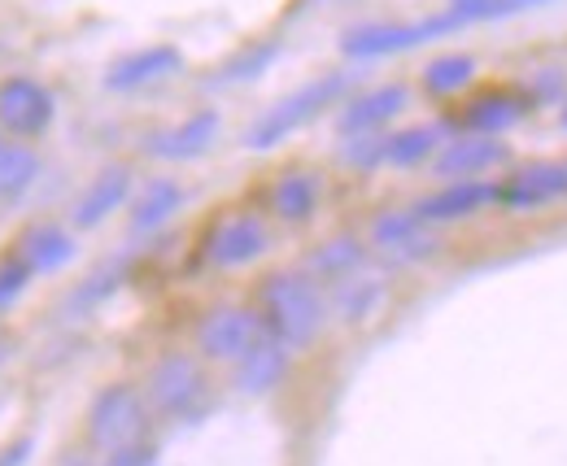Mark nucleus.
<instances>
[{
  "label": "nucleus",
  "instance_id": "obj_1",
  "mask_svg": "<svg viewBox=\"0 0 567 466\" xmlns=\"http://www.w3.org/2000/svg\"><path fill=\"white\" fill-rule=\"evenodd\" d=\"M258 319L284 349H306L328 323V297L306 270H276L258 292Z\"/></svg>",
  "mask_w": 567,
  "mask_h": 466
},
{
  "label": "nucleus",
  "instance_id": "obj_2",
  "mask_svg": "<svg viewBox=\"0 0 567 466\" xmlns=\"http://www.w3.org/2000/svg\"><path fill=\"white\" fill-rule=\"evenodd\" d=\"M346 87H350V74H346V70H332V74L310 79L306 87L288 92V96L276 101L267 114L254 118V127L245 132V148H258V153H262V148H276V144L288 139L297 127H306L310 118H319L328 105H337Z\"/></svg>",
  "mask_w": 567,
  "mask_h": 466
},
{
  "label": "nucleus",
  "instance_id": "obj_3",
  "mask_svg": "<svg viewBox=\"0 0 567 466\" xmlns=\"http://www.w3.org/2000/svg\"><path fill=\"white\" fill-rule=\"evenodd\" d=\"M144 432H148V401L132 384H110L96 393L87 410V436L101 454L144 445Z\"/></svg>",
  "mask_w": 567,
  "mask_h": 466
},
{
  "label": "nucleus",
  "instance_id": "obj_4",
  "mask_svg": "<svg viewBox=\"0 0 567 466\" xmlns=\"http://www.w3.org/2000/svg\"><path fill=\"white\" fill-rule=\"evenodd\" d=\"M210 393V380L202 371L197 358L188 353H166L153 362L148 380H144V401L148 410H157L162 418H188Z\"/></svg>",
  "mask_w": 567,
  "mask_h": 466
},
{
  "label": "nucleus",
  "instance_id": "obj_5",
  "mask_svg": "<svg viewBox=\"0 0 567 466\" xmlns=\"http://www.w3.org/2000/svg\"><path fill=\"white\" fill-rule=\"evenodd\" d=\"M458 27H463V18L450 9L436 18H424V22H371V27H354L341 40V49H346V58H389V53L420 49L427 40H441Z\"/></svg>",
  "mask_w": 567,
  "mask_h": 466
},
{
  "label": "nucleus",
  "instance_id": "obj_6",
  "mask_svg": "<svg viewBox=\"0 0 567 466\" xmlns=\"http://www.w3.org/2000/svg\"><path fill=\"white\" fill-rule=\"evenodd\" d=\"M267 335L258 310H240V306H223V310H210L197 328V349L210 358V362H240L258 340Z\"/></svg>",
  "mask_w": 567,
  "mask_h": 466
},
{
  "label": "nucleus",
  "instance_id": "obj_7",
  "mask_svg": "<svg viewBox=\"0 0 567 466\" xmlns=\"http://www.w3.org/2000/svg\"><path fill=\"white\" fill-rule=\"evenodd\" d=\"M271 249V231L258 214H227L206 240V258L218 270H240Z\"/></svg>",
  "mask_w": 567,
  "mask_h": 466
},
{
  "label": "nucleus",
  "instance_id": "obj_8",
  "mask_svg": "<svg viewBox=\"0 0 567 466\" xmlns=\"http://www.w3.org/2000/svg\"><path fill=\"white\" fill-rule=\"evenodd\" d=\"M371 245L389 262H424L436 253V236L415 209H389L371 222Z\"/></svg>",
  "mask_w": 567,
  "mask_h": 466
},
{
  "label": "nucleus",
  "instance_id": "obj_9",
  "mask_svg": "<svg viewBox=\"0 0 567 466\" xmlns=\"http://www.w3.org/2000/svg\"><path fill=\"white\" fill-rule=\"evenodd\" d=\"M511 162V148L497 139V135H463V139H450L432 170L445 179V184H463V179H485L489 170Z\"/></svg>",
  "mask_w": 567,
  "mask_h": 466
},
{
  "label": "nucleus",
  "instance_id": "obj_10",
  "mask_svg": "<svg viewBox=\"0 0 567 466\" xmlns=\"http://www.w3.org/2000/svg\"><path fill=\"white\" fill-rule=\"evenodd\" d=\"M555 200H567V162H533L497 184L502 209H542Z\"/></svg>",
  "mask_w": 567,
  "mask_h": 466
},
{
  "label": "nucleus",
  "instance_id": "obj_11",
  "mask_svg": "<svg viewBox=\"0 0 567 466\" xmlns=\"http://www.w3.org/2000/svg\"><path fill=\"white\" fill-rule=\"evenodd\" d=\"M53 123V96L35 79H9L0 83V127L9 135H40Z\"/></svg>",
  "mask_w": 567,
  "mask_h": 466
},
{
  "label": "nucleus",
  "instance_id": "obj_12",
  "mask_svg": "<svg viewBox=\"0 0 567 466\" xmlns=\"http://www.w3.org/2000/svg\"><path fill=\"white\" fill-rule=\"evenodd\" d=\"M533 110V101H528V92H519V87H485V92H476L467 105H463V114H458V123L467 127V135H502L506 127H515L524 114Z\"/></svg>",
  "mask_w": 567,
  "mask_h": 466
},
{
  "label": "nucleus",
  "instance_id": "obj_13",
  "mask_svg": "<svg viewBox=\"0 0 567 466\" xmlns=\"http://www.w3.org/2000/svg\"><path fill=\"white\" fill-rule=\"evenodd\" d=\"M489 205H497V184H489V179H463V184H445L441 193L424 197L415 205V214L432 227V222L472 218V214H481V209H489Z\"/></svg>",
  "mask_w": 567,
  "mask_h": 466
},
{
  "label": "nucleus",
  "instance_id": "obj_14",
  "mask_svg": "<svg viewBox=\"0 0 567 466\" xmlns=\"http://www.w3.org/2000/svg\"><path fill=\"white\" fill-rule=\"evenodd\" d=\"M13 258L31 275H58L62 267H71L74 258V236L58 222H31L22 236H18V249Z\"/></svg>",
  "mask_w": 567,
  "mask_h": 466
},
{
  "label": "nucleus",
  "instance_id": "obj_15",
  "mask_svg": "<svg viewBox=\"0 0 567 466\" xmlns=\"http://www.w3.org/2000/svg\"><path fill=\"white\" fill-rule=\"evenodd\" d=\"M218 127H223L218 114L202 110V114H193V118H184V123H175L166 132L148 135L144 148L153 157H162V162H193V157H202L214 139H218Z\"/></svg>",
  "mask_w": 567,
  "mask_h": 466
},
{
  "label": "nucleus",
  "instance_id": "obj_16",
  "mask_svg": "<svg viewBox=\"0 0 567 466\" xmlns=\"http://www.w3.org/2000/svg\"><path fill=\"white\" fill-rule=\"evenodd\" d=\"M288 353L276 335L267 332L240 362H236V393L245 397H267L271 389H280L284 375H288Z\"/></svg>",
  "mask_w": 567,
  "mask_h": 466
},
{
  "label": "nucleus",
  "instance_id": "obj_17",
  "mask_svg": "<svg viewBox=\"0 0 567 466\" xmlns=\"http://www.w3.org/2000/svg\"><path fill=\"white\" fill-rule=\"evenodd\" d=\"M184 70V53L175 44H153V49H141V53H127L118 58L110 74H105V87L114 92H132V87H144V83H157V79H171Z\"/></svg>",
  "mask_w": 567,
  "mask_h": 466
},
{
  "label": "nucleus",
  "instance_id": "obj_18",
  "mask_svg": "<svg viewBox=\"0 0 567 466\" xmlns=\"http://www.w3.org/2000/svg\"><path fill=\"white\" fill-rule=\"evenodd\" d=\"M406 105H411V92H406L402 83H384V87L362 92L358 101H350V105L341 110L337 127L346 135H371V132H380L389 118H398Z\"/></svg>",
  "mask_w": 567,
  "mask_h": 466
},
{
  "label": "nucleus",
  "instance_id": "obj_19",
  "mask_svg": "<svg viewBox=\"0 0 567 466\" xmlns=\"http://www.w3.org/2000/svg\"><path fill=\"white\" fill-rule=\"evenodd\" d=\"M127 193H132V170L127 166H105L87 188H83V197L74 200V227H101L114 209H123L127 205Z\"/></svg>",
  "mask_w": 567,
  "mask_h": 466
},
{
  "label": "nucleus",
  "instance_id": "obj_20",
  "mask_svg": "<svg viewBox=\"0 0 567 466\" xmlns=\"http://www.w3.org/2000/svg\"><path fill=\"white\" fill-rule=\"evenodd\" d=\"M179 205H184V188L175 179H153L141 197L132 200V218H127L132 236H148V231L166 227L179 214Z\"/></svg>",
  "mask_w": 567,
  "mask_h": 466
},
{
  "label": "nucleus",
  "instance_id": "obj_21",
  "mask_svg": "<svg viewBox=\"0 0 567 466\" xmlns=\"http://www.w3.org/2000/svg\"><path fill=\"white\" fill-rule=\"evenodd\" d=\"M380 301H384V279L358 270V275H350V279L332 283V301H328V310H337V319H346V323H362V319H371V314L380 310Z\"/></svg>",
  "mask_w": 567,
  "mask_h": 466
},
{
  "label": "nucleus",
  "instance_id": "obj_22",
  "mask_svg": "<svg viewBox=\"0 0 567 466\" xmlns=\"http://www.w3.org/2000/svg\"><path fill=\"white\" fill-rule=\"evenodd\" d=\"M362 262H367V249H362V240H354V236H337V240H328V245H319L315 253H310V279L323 288H332V283H341V279H350V275H358L362 270Z\"/></svg>",
  "mask_w": 567,
  "mask_h": 466
},
{
  "label": "nucleus",
  "instance_id": "obj_23",
  "mask_svg": "<svg viewBox=\"0 0 567 466\" xmlns=\"http://www.w3.org/2000/svg\"><path fill=\"white\" fill-rule=\"evenodd\" d=\"M271 209L284 222H306L319 209V179L310 170H284L271 188Z\"/></svg>",
  "mask_w": 567,
  "mask_h": 466
},
{
  "label": "nucleus",
  "instance_id": "obj_24",
  "mask_svg": "<svg viewBox=\"0 0 567 466\" xmlns=\"http://www.w3.org/2000/svg\"><path fill=\"white\" fill-rule=\"evenodd\" d=\"M441 127H411V132H398L389 135V144H384V162L389 166H402V170H411V166H420L427 162L445 139H441Z\"/></svg>",
  "mask_w": 567,
  "mask_h": 466
},
{
  "label": "nucleus",
  "instance_id": "obj_25",
  "mask_svg": "<svg viewBox=\"0 0 567 466\" xmlns=\"http://www.w3.org/2000/svg\"><path fill=\"white\" fill-rule=\"evenodd\" d=\"M40 175V157L22 144H0V200L22 197Z\"/></svg>",
  "mask_w": 567,
  "mask_h": 466
},
{
  "label": "nucleus",
  "instance_id": "obj_26",
  "mask_svg": "<svg viewBox=\"0 0 567 466\" xmlns=\"http://www.w3.org/2000/svg\"><path fill=\"white\" fill-rule=\"evenodd\" d=\"M472 79H476V58H467V53H445V58L427 62V70H424V87L432 96H454V92H463Z\"/></svg>",
  "mask_w": 567,
  "mask_h": 466
},
{
  "label": "nucleus",
  "instance_id": "obj_27",
  "mask_svg": "<svg viewBox=\"0 0 567 466\" xmlns=\"http://www.w3.org/2000/svg\"><path fill=\"white\" fill-rule=\"evenodd\" d=\"M276 53H280V44L271 40V44H254V49H245L240 58H231L227 66L214 74L210 83L214 87H223V83H245V79H258L262 70L276 62Z\"/></svg>",
  "mask_w": 567,
  "mask_h": 466
},
{
  "label": "nucleus",
  "instance_id": "obj_28",
  "mask_svg": "<svg viewBox=\"0 0 567 466\" xmlns=\"http://www.w3.org/2000/svg\"><path fill=\"white\" fill-rule=\"evenodd\" d=\"M118 279H123V270L118 267H105V270H96L87 283H79L74 288V297H71V314H79V310H92L96 301H105L114 288H118Z\"/></svg>",
  "mask_w": 567,
  "mask_h": 466
},
{
  "label": "nucleus",
  "instance_id": "obj_29",
  "mask_svg": "<svg viewBox=\"0 0 567 466\" xmlns=\"http://www.w3.org/2000/svg\"><path fill=\"white\" fill-rule=\"evenodd\" d=\"M384 144H389V135H350L346 139V148H341V157L354 166V170H375L380 162H384Z\"/></svg>",
  "mask_w": 567,
  "mask_h": 466
},
{
  "label": "nucleus",
  "instance_id": "obj_30",
  "mask_svg": "<svg viewBox=\"0 0 567 466\" xmlns=\"http://www.w3.org/2000/svg\"><path fill=\"white\" fill-rule=\"evenodd\" d=\"M567 96V74L559 66H542L528 83V101L533 105H564Z\"/></svg>",
  "mask_w": 567,
  "mask_h": 466
},
{
  "label": "nucleus",
  "instance_id": "obj_31",
  "mask_svg": "<svg viewBox=\"0 0 567 466\" xmlns=\"http://www.w3.org/2000/svg\"><path fill=\"white\" fill-rule=\"evenodd\" d=\"M31 279H35V275L9 253V258L0 262V310H13V306L22 301V292L31 288Z\"/></svg>",
  "mask_w": 567,
  "mask_h": 466
},
{
  "label": "nucleus",
  "instance_id": "obj_32",
  "mask_svg": "<svg viewBox=\"0 0 567 466\" xmlns=\"http://www.w3.org/2000/svg\"><path fill=\"white\" fill-rule=\"evenodd\" d=\"M542 4H555V0H489L485 4V22L515 18V13H528V9H542Z\"/></svg>",
  "mask_w": 567,
  "mask_h": 466
},
{
  "label": "nucleus",
  "instance_id": "obj_33",
  "mask_svg": "<svg viewBox=\"0 0 567 466\" xmlns=\"http://www.w3.org/2000/svg\"><path fill=\"white\" fill-rule=\"evenodd\" d=\"M101 466H157V454L148 445H132V449H118V454H105Z\"/></svg>",
  "mask_w": 567,
  "mask_h": 466
},
{
  "label": "nucleus",
  "instance_id": "obj_34",
  "mask_svg": "<svg viewBox=\"0 0 567 466\" xmlns=\"http://www.w3.org/2000/svg\"><path fill=\"white\" fill-rule=\"evenodd\" d=\"M485 4L489 0H450V13H458L467 27V22H485Z\"/></svg>",
  "mask_w": 567,
  "mask_h": 466
},
{
  "label": "nucleus",
  "instance_id": "obj_35",
  "mask_svg": "<svg viewBox=\"0 0 567 466\" xmlns=\"http://www.w3.org/2000/svg\"><path fill=\"white\" fill-rule=\"evenodd\" d=\"M559 123H564V132H567V96H564V105H559Z\"/></svg>",
  "mask_w": 567,
  "mask_h": 466
},
{
  "label": "nucleus",
  "instance_id": "obj_36",
  "mask_svg": "<svg viewBox=\"0 0 567 466\" xmlns=\"http://www.w3.org/2000/svg\"><path fill=\"white\" fill-rule=\"evenodd\" d=\"M4 353H9V340H4V332H0V362H4Z\"/></svg>",
  "mask_w": 567,
  "mask_h": 466
}]
</instances>
